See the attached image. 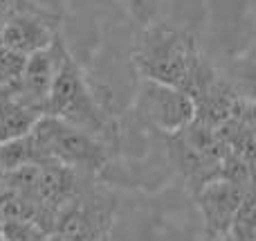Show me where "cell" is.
<instances>
[{"instance_id": "18", "label": "cell", "mask_w": 256, "mask_h": 241, "mask_svg": "<svg viewBox=\"0 0 256 241\" xmlns=\"http://www.w3.org/2000/svg\"><path fill=\"white\" fill-rule=\"evenodd\" d=\"M2 223H4V216H2V214H0V228H2Z\"/></svg>"}, {"instance_id": "5", "label": "cell", "mask_w": 256, "mask_h": 241, "mask_svg": "<svg viewBox=\"0 0 256 241\" xmlns=\"http://www.w3.org/2000/svg\"><path fill=\"white\" fill-rule=\"evenodd\" d=\"M117 210L115 194L102 187L81 189L56 216L54 234L66 241H102L110 232Z\"/></svg>"}, {"instance_id": "17", "label": "cell", "mask_w": 256, "mask_h": 241, "mask_svg": "<svg viewBox=\"0 0 256 241\" xmlns=\"http://www.w3.org/2000/svg\"><path fill=\"white\" fill-rule=\"evenodd\" d=\"M2 25H4V16L0 14V34H2Z\"/></svg>"}, {"instance_id": "1", "label": "cell", "mask_w": 256, "mask_h": 241, "mask_svg": "<svg viewBox=\"0 0 256 241\" xmlns=\"http://www.w3.org/2000/svg\"><path fill=\"white\" fill-rule=\"evenodd\" d=\"M202 59L196 34L160 21L144 25L132 54V63L144 79L176 86L184 93Z\"/></svg>"}, {"instance_id": "11", "label": "cell", "mask_w": 256, "mask_h": 241, "mask_svg": "<svg viewBox=\"0 0 256 241\" xmlns=\"http://www.w3.org/2000/svg\"><path fill=\"white\" fill-rule=\"evenodd\" d=\"M254 205H256V196H254V189H250L245 194L243 203L240 207L236 210L234 219L230 223V234L232 241H254L256 239V212H254Z\"/></svg>"}, {"instance_id": "12", "label": "cell", "mask_w": 256, "mask_h": 241, "mask_svg": "<svg viewBox=\"0 0 256 241\" xmlns=\"http://www.w3.org/2000/svg\"><path fill=\"white\" fill-rule=\"evenodd\" d=\"M27 57L12 48L0 45V88L2 90H14L18 86L25 70Z\"/></svg>"}, {"instance_id": "7", "label": "cell", "mask_w": 256, "mask_h": 241, "mask_svg": "<svg viewBox=\"0 0 256 241\" xmlns=\"http://www.w3.org/2000/svg\"><path fill=\"white\" fill-rule=\"evenodd\" d=\"M254 189V187H250ZM248 187H240L236 183H230L225 178H214L200 185L194 192L198 210L204 221V234H227L230 223L234 219L236 210L240 207Z\"/></svg>"}, {"instance_id": "15", "label": "cell", "mask_w": 256, "mask_h": 241, "mask_svg": "<svg viewBox=\"0 0 256 241\" xmlns=\"http://www.w3.org/2000/svg\"><path fill=\"white\" fill-rule=\"evenodd\" d=\"M20 9H25L20 5V0H0V14L2 16H9V14L20 12Z\"/></svg>"}, {"instance_id": "19", "label": "cell", "mask_w": 256, "mask_h": 241, "mask_svg": "<svg viewBox=\"0 0 256 241\" xmlns=\"http://www.w3.org/2000/svg\"><path fill=\"white\" fill-rule=\"evenodd\" d=\"M102 241H110V237H106V239H102Z\"/></svg>"}, {"instance_id": "9", "label": "cell", "mask_w": 256, "mask_h": 241, "mask_svg": "<svg viewBox=\"0 0 256 241\" xmlns=\"http://www.w3.org/2000/svg\"><path fill=\"white\" fill-rule=\"evenodd\" d=\"M38 117V113L25 106L14 93L0 88V142L27 135Z\"/></svg>"}, {"instance_id": "10", "label": "cell", "mask_w": 256, "mask_h": 241, "mask_svg": "<svg viewBox=\"0 0 256 241\" xmlns=\"http://www.w3.org/2000/svg\"><path fill=\"white\" fill-rule=\"evenodd\" d=\"M22 165H36V156H34V147H32L30 135L0 142V174L18 169Z\"/></svg>"}, {"instance_id": "14", "label": "cell", "mask_w": 256, "mask_h": 241, "mask_svg": "<svg viewBox=\"0 0 256 241\" xmlns=\"http://www.w3.org/2000/svg\"><path fill=\"white\" fill-rule=\"evenodd\" d=\"M122 3H124L126 12L130 14L140 25H148V23L158 21L162 0H122Z\"/></svg>"}, {"instance_id": "16", "label": "cell", "mask_w": 256, "mask_h": 241, "mask_svg": "<svg viewBox=\"0 0 256 241\" xmlns=\"http://www.w3.org/2000/svg\"><path fill=\"white\" fill-rule=\"evenodd\" d=\"M202 241H232L230 234H202Z\"/></svg>"}, {"instance_id": "8", "label": "cell", "mask_w": 256, "mask_h": 241, "mask_svg": "<svg viewBox=\"0 0 256 241\" xmlns=\"http://www.w3.org/2000/svg\"><path fill=\"white\" fill-rule=\"evenodd\" d=\"M56 34H58V30L45 21L38 9L25 7L20 12H14L9 16H4L0 45L12 48L16 52L30 57V54L38 52V50L50 48L52 41L56 39Z\"/></svg>"}, {"instance_id": "6", "label": "cell", "mask_w": 256, "mask_h": 241, "mask_svg": "<svg viewBox=\"0 0 256 241\" xmlns=\"http://www.w3.org/2000/svg\"><path fill=\"white\" fill-rule=\"evenodd\" d=\"M63 45L66 43H63L61 34H56V39L52 41L50 48L30 54L18 86L14 90H9V93H14L25 106H30L32 111H36L38 115H48L50 88H52L54 72H56Z\"/></svg>"}, {"instance_id": "2", "label": "cell", "mask_w": 256, "mask_h": 241, "mask_svg": "<svg viewBox=\"0 0 256 241\" xmlns=\"http://www.w3.org/2000/svg\"><path fill=\"white\" fill-rule=\"evenodd\" d=\"M48 115H54L94 138L110 142L112 140V117L106 111L102 97L97 95L92 81L86 77L84 68L76 63L70 50L63 45L54 81L50 88Z\"/></svg>"}, {"instance_id": "4", "label": "cell", "mask_w": 256, "mask_h": 241, "mask_svg": "<svg viewBox=\"0 0 256 241\" xmlns=\"http://www.w3.org/2000/svg\"><path fill=\"white\" fill-rule=\"evenodd\" d=\"M135 117L162 135L180 133L196 120V104L182 88L142 77L132 104Z\"/></svg>"}, {"instance_id": "13", "label": "cell", "mask_w": 256, "mask_h": 241, "mask_svg": "<svg viewBox=\"0 0 256 241\" xmlns=\"http://www.w3.org/2000/svg\"><path fill=\"white\" fill-rule=\"evenodd\" d=\"M0 237L2 241H43L48 234L27 219H4L2 228H0Z\"/></svg>"}, {"instance_id": "3", "label": "cell", "mask_w": 256, "mask_h": 241, "mask_svg": "<svg viewBox=\"0 0 256 241\" xmlns=\"http://www.w3.org/2000/svg\"><path fill=\"white\" fill-rule=\"evenodd\" d=\"M36 165L58 162L84 176H99L110 165V144L54 115H40L30 133Z\"/></svg>"}]
</instances>
